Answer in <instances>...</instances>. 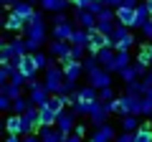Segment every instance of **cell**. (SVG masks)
<instances>
[{
	"label": "cell",
	"mask_w": 152,
	"mask_h": 142,
	"mask_svg": "<svg viewBox=\"0 0 152 142\" xmlns=\"http://www.w3.org/2000/svg\"><path fill=\"white\" fill-rule=\"evenodd\" d=\"M43 84L48 86L51 94L66 91V74H64V69L56 66V64H48V66H46V79H43Z\"/></svg>",
	"instance_id": "6da1fadb"
},
{
	"label": "cell",
	"mask_w": 152,
	"mask_h": 142,
	"mask_svg": "<svg viewBox=\"0 0 152 142\" xmlns=\"http://www.w3.org/2000/svg\"><path fill=\"white\" fill-rule=\"evenodd\" d=\"M26 53H28L26 41L15 38V41H10V43H5L3 48H0V64H3V66H5V64H18Z\"/></svg>",
	"instance_id": "7a4b0ae2"
},
{
	"label": "cell",
	"mask_w": 152,
	"mask_h": 142,
	"mask_svg": "<svg viewBox=\"0 0 152 142\" xmlns=\"http://www.w3.org/2000/svg\"><path fill=\"white\" fill-rule=\"evenodd\" d=\"M91 36H89V53L91 56H99V51H104V48H114V41H112V36H107V33H102L99 28H91Z\"/></svg>",
	"instance_id": "3957f363"
},
{
	"label": "cell",
	"mask_w": 152,
	"mask_h": 142,
	"mask_svg": "<svg viewBox=\"0 0 152 142\" xmlns=\"http://www.w3.org/2000/svg\"><path fill=\"white\" fill-rule=\"evenodd\" d=\"M26 38H33V41H46V26H43V10L41 13H33L31 20H28V28H26Z\"/></svg>",
	"instance_id": "277c9868"
},
{
	"label": "cell",
	"mask_w": 152,
	"mask_h": 142,
	"mask_svg": "<svg viewBox=\"0 0 152 142\" xmlns=\"http://www.w3.org/2000/svg\"><path fill=\"white\" fill-rule=\"evenodd\" d=\"M112 41H114V51H127L132 43H134V36H132V31L127 26L117 23L114 31H112Z\"/></svg>",
	"instance_id": "5b68a950"
},
{
	"label": "cell",
	"mask_w": 152,
	"mask_h": 142,
	"mask_svg": "<svg viewBox=\"0 0 152 142\" xmlns=\"http://www.w3.org/2000/svg\"><path fill=\"white\" fill-rule=\"evenodd\" d=\"M5 130H8V135H33L36 127H33L23 114H10L8 122H5Z\"/></svg>",
	"instance_id": "8992f818"
},
{
	"label": "cell",
	"mask_w": 152,
	"mask_h": 142,
	"mask_svg": "<svg viewBox=\"0 0 152 142\" xmlns=\"http://www.w3.org/2000/svg\"><path fill=\"white\" fill-rule=\"evenodd\" d=\"M89 86H94V89L112 86V74H109L104 66H96V69H91V71H89Z\"/></svg>",
	"instance_id": "52a82bcc"
},
{
	"label": "cell",
	"mask_w": 152,
	"mask_h": 142,
	"mask_svg": "<svg viewBox=\"0 0 152 142\" xmlns=\"http://www.w3.org/2000/svg\"><path fill=\"white\" fill-rule=\"evenodd\" d=\"M112 114V109H109V102H94V107H91V124L94 127H102V124H107V117Z\"/></svg>",
	"instance_id": "ba28073f"
},
{
	"label": "cell",
	"mask_w": 152,
	"mask_h": 142,
	"mask_svg": "<svg viewBox=\"0 0 152 142\" xmlns=\"http://www.w3.org/2000/svg\"><path fill=\"white\" fill-rule=\"evenodd\" d=\"M48 51L56 56V59H61V64H66V61L74 59V56H71V43H69V41H53Z\"/></svg>",
	"instance_id": "9c48e42d"
},
{
	"label": "cell",
	"mask_w": 152,
	"mask_h": 142,
	"mask_svg": "<svg viewBox=\"0 0 152 142\" xmlns=\"http://www.w3.org/2000/svg\"><path fill=\"white\" fill-rule=\"evenodd\" d=\"M48 99H51V91H48L46 84H36V86L31 89V102L36 104V107H46Z\"/></svg>",
	"instance_id": "30bf717a"
},
{
	"label": "cell",
	"mask_w": 152,
	"mask_h": 142,
	"mask_svg": "<svg viewBox=\"0 0 152 142\" xmlns=\"http://www.w3.org/2000/svg\"><path fill=\"white\" fill-rule=\"evenodd\" d=\"M99 89H94V86H84V89H76V102L79 104H86V107H94V102H99Z\"/></svg>",
	"instance_id": "8fae6325"
},
{
	"label": "cell",
	"mask_w": 152,
	"mask_h": 142,
	"mask_svg": "<svg viewBox=\"0 0 152 142\" xmlns=\"http://www.w3.org/2000/svg\"><path fill=\"white\" fill-rule=\"evenodd\" d=\"M117 23H122V26H127V28H134L137 10L134 8H127V5H119L117 8Z\"/></svg>",
	"instance_id": "7c38bea8"
},
{
	"label": "cell",
	"mask_w": 152,
	"mask_h": 142,
	"mask_svg": "<svg viewBox=\"0 0 152 142\" xmlns=\"http://www.w3.org/2000/svg\"><path fill=\"white\" fill-rule=\"evenodd\" d=\"M61 69H64V74H66V79H69V81H76V79L81 76V71H86V69H84V61H76V59L61 64Z\"/></svg>",
	"instance_id": "4fadbf2b"
},
{
	"label": "cell",
	"mask_w": 152,
	"mask_h": 142,
	"mask_svg": "<svg viewBox=\"0 0 152 142\" xmlns=\"http://www.w3.org/2000/svg\"><path fill=\"white\" fill-rule=\"evenodd\" d=\"M56 127H58V132L64 137H69L71 132L76 130V124H74V112H61L58 114V122H56Z\"/></svg>",
	"instance_id": "5bb4252c"
},
{
	"label": "cell",
	"mask_w": 152,
	"mask_h": 142,
	"mask_svg": "<svg viewBox=\"0 0 152 142\" xmlns=\"http://www.w3.org/2000/svg\"><path fill=\"white\" fill-rule=\"evenodd\" d=\"M15 66L23 71V74H26L28 79H33V76H36V71H41V69H38V64H36V59H33V53H26Z\"/></svg>",
	"instance_id": "9a60e30c"
},
{
	"label": "cell",
	"mask_w": 152,
	"mask_h": 142,
	"mask_svg": "<svg viewBox=\"0 0 152 142\" xmlns=\"http://www.w3.org/2000/svg\"><path fill=\"white\" fill-rule=\"evenodd\" d=\"M76 23H79V28L91 31V28H96V15L91 10H76Z\"/></svg>",
	"instance_id": "2e32d148"
},
{
	"label": "cell",
	"mask_w": 152,
	"mask_h": 142,
	"mask_svg": "<svg viewBox=\"0 0 152 142\" xmlns=\"http://www.w3.org/2000/svg\"><path fill=\"white\" fill-rule=\"evenodd\" d=\"M142 99H145V97H140V94H132V91L124 94V102H127V107H129V114L142 117Z\"/></svg>",
	"instance_id": "e0dca14e"
},
{
	"label": "cell",
	"mask_w": 152,
	"mask_h": 142,
	"mask_svg": "<svg viewBox=\"0 0 152 142\" xmlns=\"http://www.w3.org/2000/svg\"><path fill=\"white\" fill-rule=\"evenodd\" d=\"M91 140H96V142H114L117 140V132H114V127L102 124V127H96V132H94Z\"/></svg>",
	"instance_id": "ac0fdd59"
},
{
	"label": "cell",
	"mask_w": 152,
	"mask_h": 142,
	"mask_svg": "<svg viewBox=\"0 0 152 142\" xmlns=\"http://www.w3.org/2000/svg\"><path fill=\"white\" fill-rule=\"evenodd\" d=\"M74 31H76V28L69 26V23H58V26H53V38L56 41H69V43H71Z\"/></svg>",
	"instance_id": "d6986e66"
},
{
	"label": "cell",
	"mask_w": 152,
	"mask_h": 142,
	"mask_svg": "<svg viewBox=\"0 0 152 142\" xmlns=\"http://www.w3.org/2000/svg\"><path fill=\"white\" fill-rule=\"evenodd\" d=\"M10 13H15L18 18H23V20L28 23V20H31V15H33L36 10H33V3H20V0H18L15 5L10 8Z\"/></svg>",
	"instance_id": "ffe728a7"
},
{
	"label": "cell",
	"mask_w": 152,
	"mask_h": 142,
	"mask_svg": "<svg viewBox=\"0 0 152 142\" xmlns=\"http://www.w3.org/2000/svg\"><path fill=\"white\" fill-rule=\"evenodd\" d=\"M56 122H58V112H53L51 107H41V119H38V124L41 127H53Z\"/></svg>",
	"instance_id": "44dd1931"
},
{
	"label": "cell",
	"mask_w": 152,
	"mask_h": 142,
	"mask_svg": "<svg viewBox=\"0 0 152 142\" xmlns=\"http://www.w3.org/2000/svg\"><path fill=\"white\" fill-rule=\"evenodd\" d=\"M38 132H41V140L43 142H66V137L58 130H53V127H41Z\"/></svg>",
	"instance_id": "7402d4cb"
},
{
	"label": "cell",
	"mask_w": 152,
	"mask_h": 142,
	"mask_svg": "<svg viewBox=\"0 0 152 142\" xmlns=\"http://www.w3.org/2000/svg\"><path fill=\"white\" fill-rule=\"evenodd\" d=\"M89 36L91 33L86 28H76L74 36H71V46H81V48H89Z\"/></svg>",
	"instance_id": "603a6c76"
},
{
	"label": "cell",
	"mask_w": 152,
	"mask_h": 142,
	"mask_svg": "<svg viewBox=\"0 0 152 142\" xmlns=\"http://www.w3.org/2000/svg\"><path fill=\"white\" fill-rule=\"evenodd\" d=\"M109 109H112V114H119V117H127V114H129V107H127L124 97H117L114 102H109Z\"/></svg>",
	"instance_id": "cb8c5ba5"
},
{
	"label": "cell",
	"mask_w": 152,
	"mask_h": 142,
	"mask_svg": "<svg viewBox=\"0 0 152 142\" xmlns=\"http://www.w3.org/2000/svg\"><path fill=\"white\" fill-rule=\"evenodd\" d=\"M5 28H8V31H26L28 23L23 20V18H18L15 13H10V15L5 18Z\"/></svg>",
	"instance_id": "d4e9b609"
},
{
	"label": "cell",
	"mask_w": 152,
	"mask_h": 142,
	"mask_svg": "<svg viewBox=\"0 0 152 142\" xmlns=\"http://www.w3.org/2000/svg\"><path fill=\"white\" fill-rule=\"evenodd\" d=\"M134 10H137V23H134V28H142V26L152 18V15H150V8H147V3H140Z\"/></svg>",
	"instance_id": "484cf974"
},
{
	"label": "cell",
	"mask_w": 152,
	"mask_h": 142,
	"mask_svg": "<svg viewBox=\"0 0 152 142\" xmlns=\"http://www.w3.org/2000/svg\"><path fill=\"white\" fill-rule=\"evenodd\" d=\"M69 3H71V0H43L41 8H43V10H51V13H61Z\"/></svg>",
	"instance_id": "4316f807"
},
{
	"label": "cell",
	"mask_w": 152,
	"mask_h": 142,
	"mask_svg": "<svg viewBox=\"0 0 152 142\" xmlns=\"http://www.w3.org/2000/svg\"><path fill=\"white\" fill-rule=\"evenodd\" d=\"M127 66H129V51H117V59H114L112 71H117V74H119V71L127 69Z\"/></svg>",
	"instance_id": "83f0119b"
},
{
	"label": "cell",
	"mask_w": 152,
	"mask_h": 142,
	"mask_svg": "<svg viewBox=\"0 0 152 142\" xmlns=\"http://www.w3.org/2000/svg\"><path fill=\"white\" fill-rule=\"evenodd\" d=\"M137 61H140V64H145V66H150V64H152V43H142V46H140Z\"/></svg>",
	"instance_id": "f1b7e54d"
},
{
	"label": "cell",
	"mask_w": 152,
	"mask_h": 142,
	"mask_svg": "<svg viewBox=\"0 0 152 142\" xmlns=\"http://www.w3.org/2000/svg\"><path fill=\"white\" fill-rule=\"evenodd\" d=\"M0 94H5V97H10L13 102H15V99H20V86H18V84H13V81H8V84H3V86H0Z\"/></svg>",
	"instance_id": "f546056e"
},
{
	"label": "cell",
	"mask_w": 152,
	"mask_h": 142,
	"mask_svg": "<svg viewBox=\"0 0 152 142\" xmlns=\"http://www.w3.org/2000/svg\"><path fill=\"white\" fill-rule=\"evenodd\" d=\"M140 119H137V114H127V117H122V130H127V132H137L140 130Z\"/></svg>",
	"instance_id": "4dcf8cb0"
},
{
	"label": "cell",
	"mask_w": 152,
	"mask_h": 142,
	"mask_svg": "<svg viewBox=\"0 0 152 142\" xmlns=\"http://www.w3.org/2000/svg\"><path fill=\"white\" fill-rule=\"evenodd\" d=\"M134 142H152V124H142L134 132Z\"/></svg>",
	"instance_id": "1f68e13d"
},
{
	"label": "cell",
	"mask_w": 152,
	"mask_h": 142,
	"mask_svg": "<svg viewBox=\"0 0 152 142\" xmlns=\"http://www.w3.org/2000/svg\"><path fill=\"white\" fill-rule=\"evenodd\" d=\"M31 99H28V102H26V99H15V102H13V112H15V114H26V112H28V107H31Z\"/></svg>",
	"instance_id": "d6a6232c"
},
{
	"label": "cell",
	"mask_w": 152,
	"mask_h": 142,
	"mask_svg": "<svg viewBox=\"0 0 152 142\" xmlns=\"http://www.w3.org/2000/svg\"><path fill=\"white\" fill-rule=\"evenodd\" d=\"M114 89L112 86H104V89H99V102H114Z\"/></svg>",
	"instance_id": "836d02e7"
},
{
	"label": "cell",
	"mask_w": 152,
	"mask_h": 142,
	"mask_svg": "<svg viewBox=\"0 0 152 142\" xmlns=\"http://www.w3.org/2000/svg\"><path fill=\"white\" fill-rule=\"evenodd\" d=\"M114 142H134V132H127V130H122L119 135H117V140Z\"/></svg>",
	"instance_id": "e575fe53"
},
{
	"label": "cell",
	"mask_w": 152,
	"mask_h": 142,
	"mask_svg": "<svg viewBox=\"0 0 152 142\" xmlns=\"http://www.w3.org/2000/svg\"><path fill=\"white\" fill-rule=\"evenodd\" d=\"M33 59H36L38 69H46V66H48V61H46V56L41 53V51H33Z\"/></svg>",
	"instance_id": "d590c367"
},
{
	"label": "cell",
	"mask_w": 152,
	"mask_h": 142,
	"mask_svg": "<svg viewBox=\"0 0 152 142\" xmlns=\"http://www.w3.org/2000/svg\"><path fill=\"white\" fill-rule=\"evenodd\" d=\"M71 5H74L76 10H89V5H91V0H71Z\"/></svg>",
	"instance_id": "8d00e7d4"
},
{
	"label": "cell",
	"mask_w": 152,
	"mask_h": 142,
	"mask_svg": "<svg viewBox=\"0 0 152 142\" xmlns=\"http://www.w3.org/2000/svg\"><path fill=\"white\" fill-rule=\"evenodd\" d=\"M84 51L86 48H81V46H71V56H74L76 61H84Z\"/></svg>",
	"instance_id": "74e56055"
},
{
	"label": "cell",
	"mask_w": 152,
	"mask_h": 142,
	"mask_svg": "<svg viewBox=\"0 0 152 142\" xmlns=\"http://www.w3.org/2000/svg\"><path fill=\"white\" fill-rule=\"evenodd\" d=\"M142 114H152V99L150 97L142 99Z\"/></svg>",
	"instance_id": "f35d334b"
},
{
	"label": "cell",
	"mask_w": 152,
	"mask_h": 142,
	"mask_svg": "<svg viewBox=\"0 0 152 142\" xmlns=\"http://www.w3.org/2000/svg\"><path fill=\"white\" fill-rule=\"evenodd\" d=\"M142 33H145L147 38H152V18H150L147 23H145V26H142Z\"/></svg>",
	"instance_id": "ab89813d"
},
{
	"label": "cell",
	"mask_w": 152,
	"mask_h": 142,
	"mask_svg": "<svg viewBox=\"0 0 152 142\" xmlns=\"http://www.w3.org/2000/svg\"><path fill=\"white\" fill-rule=\"evenodd\" d=\"M104 5H109V8H119V5H124V0H102Z\"/></svg>",
	"instance_id": "60d3db41"
},
{
	"label": "cell",
	"mask_w": 152,
	"mask_h": 142,
	"mask_svg": "<svg viewBox=\"0 0 152 142\" xmlns=\"http://www.w3.org/2000/svg\"><path fill=\"white\" fill-rule=\"evenodd\" d=\"M58 23H66V15H64V10H61V13H53V26H58Z\"/></svg>",
	"instance_id": "b9f144b4"
},
{
	"label": "cell",
	"mask_w": 152,
	"mask_h": 142,
	"mask_svg": "<svg viewBox=\"0 0 152 142\" xmlns=\"http://www.w3.org/2000/svg\"><path fill=\"white\" fill-rule=\"evenodd\" d=\"M66 142H84V137H81V135H76V132H71V135L66 137Z\"/></svg>",
	"instance_id": "7bdbcfd3"
},
{
	"label": "cell",
	"mask_w": 152,
	"mask_h": 142,
	"mask_svg": "<svg viewBox=\"0 0 152 142\" xmlns=\"http://www.w3.org/2000/svg\"><path fill=\"white\" fill-rule=\"evenodd\" d=\"M23 142H43V140L36 137V135H26V137H23Z\"/></svg>",
	"instance_id": "ee69618b"
},
{
	"label": "cell",
	"mask_w": 152,
	"mask_h": 142,
	"mask_svg": "<svg viewBox=\"0 0 152 142\" xmlns=\"http://www.w3.org/2000/svg\"><path fill=\"white\" fill-rule=\"evenodd\" d=\"M0 3H3V5H8V8H13V5L18 3V0H0Z\"/></svg>",
	"instance_id": "f6af8a7d"
},
{
	"label": "cell",
	"mask_w": 152,
	"mask_h": 142,
	"mask_svg": "<svg viewBox=\"0 0 152 142\" xmlns=\"http://www.w3.org/2000/svg\"><path fill=\"white\" fill-rule=\"evenodd\" d=\"M5 142H20V140H18V135H8V137H5Z\"/></svg>",
	"instance_id": "bcb514c9"
},
{
	"label": "cell",
	"mask_w": 152,
	"mask_h": 142,
	"mask_svg": "<svg viewBox=\"0 0 152 142\" xmlns=\"http://www.w3.org/2000/svg\"><path fill=\"white\" fill-rule=\"evenodd\" d=\"M147 3V8H150V15H152V0H145Z\"/></svg>",
	"instance_id": "7dc6e473"
},
{
	"label": "cell",
	"mask_w": 152,
	"mask_h": 142,
	"mask_svg": "<svg viewBox=\"0 0 152 142\" xmlns=\"http://www.w3.org/2000/svg\"><path fill=\"white\" fill-rule=\"evenodd\" d=\"M28 3H43V0H28Z\"/></svg>",
	"instance_id": "c3c4849f"
},
{
	"label": "cell",
	"mask_w": 152,
	"mask_h": 142,
	"mask_svg": "<svg viewBox=\"0 0 152 142\" xmlns=\"http://www.w3.org/2000/svg\"><path fill=\"white\" fill-rule=\"evenodd\" d=\"M150 76H152V64H150Z\"/></svg>",
	"instance_id": "681fc988"
},
{
	"label": "cell",
	"mask_w": 152,
	"mask_h": 142,
	"mask_svg": "<svg viewBox=\"0 0 152 142\" xmlns=\"http://www.w3.org/2000/svg\"><path fill=\"white\" fill-rule=\"evenodd\" d=\"M150 124H152V114H150Z\"/></svg>",
	"instance_id": "f907efd6"
},
{
	"label": "cell",
	"mask_w": 152,
	"mask_h": 142,
	"mask_svg": "<svg viewBox=\"0 0 152 142\" xmlns=\"http://www.w3.org/2000/svg\"><path fill=\"white\" fill-rule=\"evenodd\" d=\"M89 142H96V140H89Z\"/></svg>",
	"instance_id": "816d5d0a"
}]
</instances>
